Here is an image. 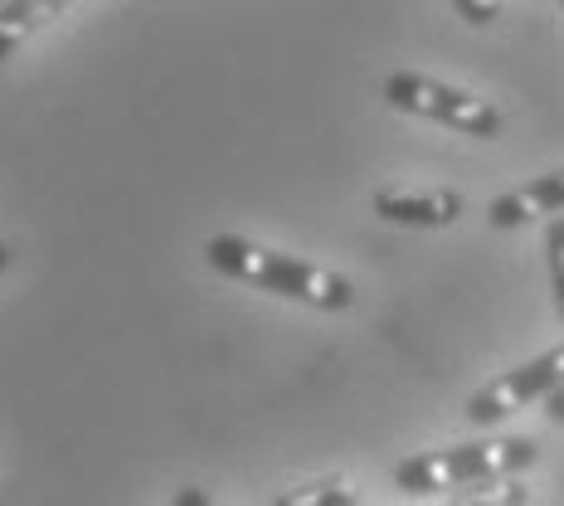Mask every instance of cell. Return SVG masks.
Here are the masks:
<instances>
[{
	"instance_id": "cell-7",
	"label": "cell",
	"mask_w": 564,
	"mask_h": 506,
	"mask_svg": "<svg viewBox=\"0 0 564 506\" xmlns=\"http://www.w3.org/2000/svg\"><path fill=\"white\" fill-rule=\"evenodd\" d=\"M64 6L74 0H6L0 6V58H10L40 25H50Z\"/></svg>"
},
{
	"instance_id": "cell-15",
	"label": "cell",
	"mask_w": 564,
	"mask_h": 506,
	"mask_svg": "<svg viewBox=\"0 0 564 506\" xmlns=\"http://www.w3.org/2000/svg\"><path fill=\"white\" fill-rule=\"evenodd\" d=\"M560 6H564V0H560Z\"/></svg>"
},
{
	"instance_id": "cell-4",
	"label": "cell",
	"mask_w": 564,
	"mask_h": 506,
	"mask_svg": "<svg viewBox=\"0 0 564 506\" xmlns=\"http://www.w3.org/2000/svg\"><path fill=\"white\" fill-rule=\"evenodd\" d=\"M564 385V341L555 351H545V356L525 360V366H516L507 375H497L491 385H481V390L467 399V419L477 423V429H487V423L516 415V409L535 405V399H550Z\"/></svg>"
},
{
	"instance_id": "cell-6",
	"label": "cell",
	"mask_w": 564,
	"mask_h": 506,
	"mask_svg": "<svg viewBox=\"0 0 564 506\" xmlns=\"http://www.w3.org/2000/svg\"><path fill=\"white\" fill-rule=\"evenodd\" d=\"M560 209H564V171H550V175H535L521 191L497 195L487 219H491V229H516L535 215H560Z\"/></svg>"
},
{
	"instance_id": "cell-2",
	"label": "cell",
	"mask_w": 564,
	"mask_h": 506,
	"mask_svg": "<svg viewBox=\"0 0 564 506\" xmlns=\"http://www.w3.org/2000/svg\"><path fill=\"white\" fill-rule=\"evenodd\" d=\"M540 457L535 439H487V443H457V449L419 453L394 467V487L409 497H433V492H457L473 482L516 477Z\"/></svg>"
},
{
	"instance_id": "cell-1",
	"label": "cell",
	"mask_w": 564,
	"mask_h": 506,
	"mask_svg": "<svg viewBox=\"0 0 564 506\" xmlns=\"http://www.w3.org/2000/svg\"><path fill=\"white\" fill-rule=\"evenodd\" d=\"M205 258L215 273H225L234 282H253L263 292H278V298H292V302H307L316 312H346L356 302V288L346 278L326 273L316 263H302L292 254H278V249H263L253 239H239V234H215L205 244Z\"/></svg>"
},
{
	"instance_id": "cell-12",
	"label": "cell",
	"mask_w": 564,
	"mask_h": 506,
	"mask_svg": "<svg viewBox=\"0 0 564 506\" xmlns=\"http://www.w3.org/2000/svg\"><path fill=\"white\" fill-rule=\"evenodd\" d=\"M171 506H209V492L205 487H181Z\"/></svg>"
},
{
	"instance_id": "cell-9",
	"label": "cell",
	"mask_w": 564,
	"mask_h": 506,
	"mask_svg": "<svg viewBox=\"0 0 564 506\" xmlns=\"http://www.w3.org/2000/svg\"><path fill=\"white\" fill-rule=\"evenodd\" d=\"M273 506H356V492L346 482H316V487H292L273 497Z\"/></svg>"
},
{
	"instance_id": "cell-3",
	"label": "cell",
	"mask_w": 564,
	"mask_h": 506,
	"mask_svg": "<svg viewBox=\"0 0 564 506\" xmlns=\"http://www.w3.org/2000/svg\"><path fill=\"white\" fill-rule=\"evenodd\" d=\"M380 93L399 112L457 127V132H467V137H501V112L491 108L487 98H473V93L438 84V78H429V74H390Z\"/></svg>"
},
{
	"instance_id": "cell-5",
	"label": "cell",
	"mask_w": 564,
	"mask_h": 506,
	"mask_svg": "<svg viewBox=\"0 0 564 506\" xmlns=\"http://www.w3.org/2000/svg\"><path fill=\"white\" fill-rule=\"evenodd\" d=\"M370 205L380 219L409 229H448L463 215V195L457 191H375Z\"/></svg>"
},
{
	"instance_id": "cell-10",
	"label": "cell",
	"mask_w": 564,
	"mask_h": 506,
	"mask_svg": "<svg viewBox=\"0 0 564 506\" xmlns=\"http://www.w3.org/2000/svg\"><path fill=\"white\" fill-rule=\"evenodd\" d=\"M545 258H550V288H555V308L564 322V215L550 219L545 229Z\"/></svg>"
},
{
	"instance_id": "cell-11",
	"label": "cell",
	"mask_w": 564,
	"mask_h": 506,
	"mask_svg": "<svg viewBox=\"0 0 564 506\" xmlns=\"http://www.w3.org/2000/svg\"><path fill=\"white\" fill-rule=\"evenodd\" d=\"M453 6L467 25H491V20L501 15V0H453Z\"/></svg>"
},
{
	"instance_id": "cell-13",
	"label": "cell",
	"mask_w": 564,
	"mask_h": 506,
	"mask_svg": "<svg viewBox=\"0 0 564 506\" xmlns=\"http://www.w3.org/2000/svg\"><path fill=\"white\" fill-rule=\"evenodd\" d=\"M545 419H550V423H564V385L545 399Z\"/></svg>"
},
{
	"instance_id": "cell-14",
	"label": "cell",
	"mask_w": 564,
	"mask_h": 506,
	"mask_svg": "<svg viewBox=\"0 0 564 506\" xmlns=\"http://www.w3.org/2000/svg\"><path fill=\"white\" fill-rule=\"evenodd\" d=\"M6 268H10V249H6V244H0V273H6Z\"/></svg>"
},
{
	"instance_id": "cell-8",
	"label": "cell",
	"mask_w": 564,
	"mask_h": 506,
	"mask_svg": "<svg viewBox=\"0 0 564 506\" xmlns=\"http://www.w3.org/2000/svg\"><path fill=\"white\" fill-rule=\"evenodd\" d=\"M531 487L521 477H491V482H473V487H457L448 506H525Z\"/></svg>"
}]
</instances>
